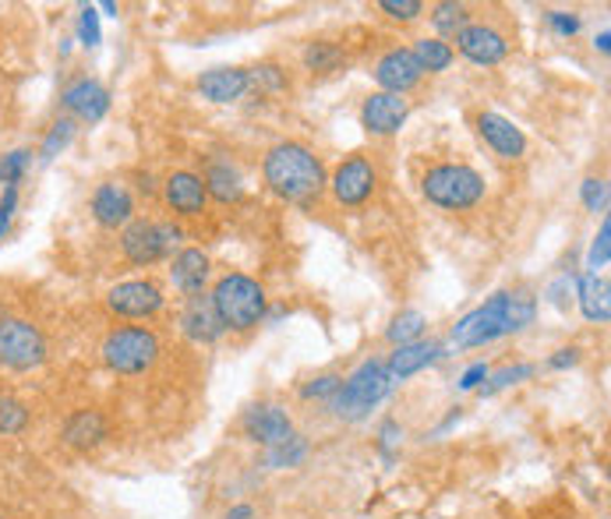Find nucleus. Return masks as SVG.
<instances>
[{
    "label": "nucleus",
    "mask_w": 611,
    "mask_h": 519,
    "mask_svg": "<svg viewBox=\"0 0 611 519\" xmlns=\"http://www.w3.org/2000/svg\"><path fill=\"white\" fill-rule=\"evenodd\" d=\"M32 163V152L29 149H14L8 156H0V184L4 188H18L22 184V177Z\"/></svg>",
    "instance_id": "37"
},
{
    "label": "nucleus",
    "mask_w": 611,
    "mask_h": 519,
    "mask_svg": "<svg viewBox=\"0 0 611 519\" xmlns=\"http://www.w3.org/2000/svg\"><path fill=\"white\" fill-rule=\"evenodd\" d=\"M379 11L386 18H392V22L410 25V22H418V18L424 14V4H421V0H382Z\"/></svg>",
    "instance_id": "41"
},
{
    "label": "nucleus",
    "mask_w": 611,
    "mask_h": 519,
    "mask_svg": "<svg viewBox=\"0 0 611 519\" xmlns=\"http://www.w3.org/2000/svg\"><path fill=\"white\" fill-rule=\"evenodd\" d=\"M312 456V445L304 435H291L283 445H276V449H265L262 456V467L268 470H294V467H304V459Z\"/></svg>",
    "instance_id": "28"
},
{
    "label": "nucleus",
    "mask_w": 611,
    "mask_h": 519,
    "mask_svg": "<svg viewBox=\"0 0 611 519\" xmlns=\"http://www.w3.org/2000/svg\"><path fill=\"white\" fill-rule=\"evenodd\" d=\"M577 304L587 321H594V326H608L611 318V283L608 276H598V273H583L577 279Z\"/></svg>",
    "instance_id": "24"
},
{
    "label": "nucleus",
    "mask_w": 611,
    "mask_h": 519,
    "mask_svg": "<svg viewBox=\"0 0 611 519\" xmlns=\"http://www.w3.org/2000/svg\"><path fill=\"white\" fill-rule=\"evenodd\" d=\"M75 35H78V43L85 50H96L103 43V32H99V11L96 4H82L78 8V25H75Z\"/></svg>",
    "instance_id": "38"
},
{
    "label": "nucleus",
    "mask_w": 611,
    "mask_h": 519,
    "mask_svg": "<svg viewBox=\"0 0 611 519\" xmlns=\"http://www.w3.org/2000/svg\"><path fill=\"white\" fill-rule=\"evenodd\" d=\"M397 389L386 371V361H379V357H368V361L357 364V371H350L344 385H339V392L333 396L329 410L333 417L347 421V424H361L371 417L375 406H382L389 400V392Z\"/></svg>",
    "instance_id": "4"
},
{
    "label": "nucleus",
    "mask_w": 611,
    "mask_h": 519,
    "mask_svg": "<svg viewBox=\"0 0 611 519\" xmlns=\"http://www.w3.org/2000/svg\"><path fill=\"white\" fill-rule=\"evenodd\" d=\"M32 424V410L11 396V392H0V435L14 438V435H25Z\"/></svg>",
    "instance_id": "33"
},
{
    "label": "nucleus",
    "mask_w": 611,
    "mask_h": 519,
    "mask_svg": "<svg viewBox=\"0 0 611 519\" xmlns=\"http://www.w3.org/2000/svg\"><path fill=\"white\" fill-rule=\"evenodd\" d=\"M177 326H181L185 339L194 347H212L223 339V321L215 318L212 311V300L209 294H199V297H188L185 308H181V318H177Z\"/></svg>",
    "instance_id": "20"
},
{
    "label": "nucleus",
    "mask_w": 611,
    "mask_h": 519,
    "mask_svg": "<svg viewBox=\"0 0 611 519\" xmlns=\"http://www.w3.org/2000/svg\"><path fill=\"white\" fill-rule=\"evenodd\" d=\"M138 191H141V194H156V181H152L149 173H141V177H138Z\"/></svg>",
    "instance_id": "49"
},
{
    "label": "nucleus",
    "mask_w": 611,
    "mask_h": 519,
    "mask_svg": "<svg viewBox=\"0 0 611 519\" xmlns=\"http://www.w3.org/2000/svg\"><path fill=\"white\" fill-rule=\"evenodd\" d=\"M209 300L227 332H251V329L265 326L268 297H265V286L255 276H244V273L220 276L212 283Z\"/></svg>",
    "instance_id": "3"
},
{
    "label": "nucleus",
    "mask_w": 611,
    "mask_h": 519,
    "mask_svg": "<svg viewBox=\"0 0 611 519\" xmlns=\"http://www.w3.org/2000/svg\"><path fill=\"white\" fill-rule=\"evenodd\" d=\"M46 336L29 318H0V368L29 374L46 364Z\"/></svg>",
    "instance_id": "8"
},
{
    "label": "nucleus",
    "mask_w": 611,
    "mask_h": 519,
    "mask_svg": "<svg viewBox=\"0 0 611 519\" xmlns=\"http://www.w3.org/2000/svg\"><path fill=\"white\" fill-rule=\"evenodd\" d=\"M400 445H403V424L397 417H386L379 424V435H375V449H379V456L386 463H397Z\"/></svg>",
    "instance_id": "36"
},
{
    "label": "nucleus",
    "mask_w": 611,
    "mask_h": 519,
    "mask_svg": "<svg viewBox=\"0 0 611 519\" xmlns=\"http://www.w3.org/2000/svg\"><path fill=\"white\" fill-rule=\"evenodd\" d=\"M445 357V343L439 339H418V343H407V347H392L389 361H386V371L392 385H403L413 374H421L424 368L439 364Z\"/></svg>",
    "instance_id": "19"
},
{
    "label": "nucleus",
    "mask_w": 611,
    "mask_h": 519,
    "mask_svg": "<svg viewBox=\"0 0 611 519\" xmlns=\"http://www.w3.org/2000/svg\"><path fill=\"white\" fill-rule=\"evenodd\" d=\"M488 374H492V364H488V361H474L471 368H466V371L460 374L456 389H460V392H477L484 382H488Z\"/></svg>",
    "instance_id": "43"
},
{
    "label": "nucleus",
    "mask_w": 611,
    "mask_h": 519,
    "mask_svg": "<svg viewBox=\"0 0 611 519\" xmlns=\"http://www.w3.org/2000/svg\"><path fill=\"white\" fill-rule=\"evenodd\" d=\"M583 361V347H559L551 357H548V371H569V368H577Z\"/></svg>",
    "instance_id": "45"
},
{
    "label": "nucleus",
    "mask_w": 611,
    "mask_h": 519,
    "mask_svg": "<svg viewBox=\"0 0 611 519\" xmlns=\"http://www.w3.org/2000/svg\"><path fill=\"white\" fill-rule=\"evenodd\" d=\"M375 188H379V167L371 163V156H350L329 177L333 199L344 209H361L365 202H371Z\"/></svg>",
    "instance_id": "9"
},
{
    "label": "nucleus",
    "mask_w": 611,
    "mask_h": 519,
    "mask_svg": "<svg viewBox=\"0 0 611 519\" xmlns=\"http://www.w3.org/2000/svg\"><path fill=\"white\" fill-rule=\"evenodd\" d=\"M534 315H537V300L527 290H498L492 294L484 304H477L474 311H466L449 339H453L456 350H477V347H488L502 336H513V332H524L527 326H534Z\"/></svg>",
    "instance_id": "1"
},
{
    "label": "nucleus",
    "mask_w": 611,
    "mask_h": 519,
    "mask_svg": "<svg viewBox=\"0 0 611 519\" xmlns=\"http://www.w3.org/2000/svg\"><path fill=\"white\" fill-rule=\"evenodd\" d=\"M594 50H601V53L611 50V32H608V29H601V32L594 35Z\"/></svg>",
    "instance_id": "48"
},
{
    "label": "nucleus",
    "mask_w": 611,
    "mask_h": 519,
    "mask_svg": "<svg viewBox=\"0 0 611 519\" xmlns=\"http://www.w3.org/2000/svg\"><path fill=\"white\" fill-rule=\"evenodd\" d=\"M265 188L291 205H315L329 188L326 163L301 141H276L262 159Z\"/></svg>",
    "instance_id": "2"
},
{
    "label": "nucleus",
    "mask_w": 611,
    "mask_h": 519,
    "mask_svg": "<svg viewBox=\"0 0 611 519\" xmlns=\"http://www.w3.org/2000/svg\"><path fill=\"white\" fill-rule=\"evenodd\" d=\"M569 290H572V276H559V283H551L548 290H545V297H548V304L551 308H559V311H566L569 308Z\"/></svg>",
    "instance_id": "46"
},
{
    "label": "nucleus",
    "mask_w": 611,
    "mask_h": 519,
    "mask_svg": "<svg viewBox=\"0 0 611 519\" xmlns=\"http://www.w3.org/2000/svg\"><path fill=\"white\" fill-rule=\"evenodd\" d=\"M301 61H304V67L312 71V75H329V71H336L339 64L347 61V53H344V46H339V43L315 40V43L304 46Z\"/></svg>",
    "instance_id": "31"
},
{
    "label": "nucleus",
    "mask_w": 611,
    "mask_h": 519,
    "mask_svg": "<svg viewBox=\"0 0 611 519\" xmlns=\"http://www.w3.org/2000/svg\"><path fill=\"white\" fill-rule=\"evenodd\" d=\"M428 22H431V29H435V40L449 43L474 22V14L466 4H460V0H442V4H435L428 11Z\"/></svg>",
    "instance_id": "26"
},
{
    "label": "nucleus",
    "mask_w": 611,
    "mask_h": 519,
    "mask_svg": "<svg viewBox=\"0 0 611 519\" xmlns=\"http://www.w3.org/2000/svg\"><path fill=\"white\" fill-rule=\"evenodd\" d=\"M164 202L173 216L181 220H199L202 212L209 209V194L199 173L191 170H173L167 181H164Z\"/></svg>",
    "instance_id": "16"
},
{
    "label": "nucleus",
    "mask_w": 611,
    "mask_h": 519,
    "mask_svg": "<svg viewBox=\"0 0 611 519\" xmlns=\"http://www.w3.org/2000/svg\"><path fill=\"white\" fill-rule=\"evenodd\" d=\"M164 286L156 279H124L106 290V308L120 318H152L164 311Z\"/></svg>",
    "instance_id": "10"
},
{
    "label": "nucleus",
    "mask_w": 611,
    "mask_h": 519,
    "mask_svg": "<svg viewBox=\"0 0 611 519\" xmlns=\"http://www.w3.org/2000/svg\"><path fill=\"white\" fill-rule=\"evenodd\" d=\"M534 374H537V364H530V361H516V364H506V368L492 371L488 382H484L477 392H481V400H492V396H498V392H506V389H513V385L530 382Z\"/></svg>",
    "instance_id": "29"
},
{
    "label": "nucleus",
    "mask_w": 611,
    "mask_h": 519,
    "mask_svg": "<svg viewBox=\"0 0 611 519\" xmlns=\"http://www.w3.org/2000/svg\"><path fill=\"white\" fill-rule=\"evenodd\" d=\"M202 184H206L209 199H215L220 205H230V202H241V199H244V184H241L238 167L223 163V159H215V163H209V170H206V177H202Z\"/></svg>",
    "instance_id": "25"
},
{
    "label": "nucleus",
    "mask_w": 611,
    "mask_h": 519,
    "mask_svg": "<svg viewBox=\"0 0 611 519\" xmlns=\"http://www.w3.org/2000/svg\"><path fill=\"white\" fill-rule=\"evenodd\" d=\"M185 230L173 220H131L120 230V255L135 268H149L173 255V247H181Z\"/></svg>",
    "instance_id": "7"
},
{
    "label": "nucleus",
    "mask_w": 611,
    "mask_h": 519,
    "mask_svg": "<svg viewBox=\"0 0 611 519\" xmlns=\"http://www.w3.org/2000/svg\"><path fill=\"white\" fill-rule=\"evenodd\" d=\"M88 212L103 230H124L135 220V194L120 181H103L88 199Z\"/></svg>",
    "instance_id": "17"
},
{
    "label": "nucleus",
    "mask_w": 611,
    "mask_h": 519,
    "mask_svg": "<svg viewBox=\"0 0 611 519\" xmlns=\"http://www.w3.org/2000/svg\"><path fill=\"white\" fill-rule=\"evenodd\" d=\"M61 106L67 110L71 120L99 124L106 114H110V93H106V85L96 78H75L61 93Z\"/></svg>",
    "instance_id": "15"
},
{
    "label": "nucleus",
    "mask_w": 611,
    "mask_h": 519,
    "mask_svg": "<svg viewBox=\"0 0 611 519\" xmlns=\"http://www.w3.org/2000/svg\"><path fill=\"white\" fill-rule=\"evenodd\" d=\"M339 385H344V374H336V371H326V374H318V379L312 382H304L301 385V400L304 403H333V396L339 392Z\"/></svg>",
    "instance_id": "35"
},
{
    "label": "nucleus",
    "mask_w": 611,
    "mask_h": 519,
    "mask_svg": "<svg viewBox=\"0 0 611 519\" xmlns=\"http://www.w3.org/2000/svg\"><path fill=\"white\" fill-rule=\"evenodd\" d=\"M474 128H477V138L488 146L498 159H524L527 156V135L516 128L509 117H502L495 110H484L474 117Z\"/></svg>",
    "instance_id": "14"
},
{
    "label": "nucleus",
    "mask_w": 611,
    "mask_h": 519,
    "mask_svg": "<svg viewBox=\"0 0 611 519\" xmlns=\"http://www.w3.org/2000/svg\"><path fill=\"white\" fill-rule=\"evenodd\" d=\"M456 50L463 61H471L477 67H495L509 57V40L506 32H498L488 22H471L456 35Z\"/></svg>",
    "instance_id": "13"
},
{
    "label": "nucleus",
    "mask_w": 611,
    "mask_h": 519,
    "mask_svg": "<svg viewBox=\"0 0 611 519\" xmlns=\"http://www.w3.org/2000/svg\"><path fill=\"white\" fill-rule=\"evenodd\" d=\"M421 194L435 209L471 212L484 202L488 184H484V177L466 163H435L421 177Z\"/></svg>",
    "instance_id": "5"
},
{
    "label": "nucleus",
    "mask_w": 611,
    "mask_h": 519,
    "mask_svg": "<svg viewBox=\"0 0 611 519\" xmlns=\"http://www.w3.org/2000/svg\"><path fill=\"white\" fill-rule=\"evenodd\" d=\"M410 117V103L407 96H392V93H371L365 103H361V128L368 135H379V138H389V135H400V128Z\"/></svg>",
    "instance_id": "18"
},
{
    "label": "nucleus",
    "mask_w": 611,
    "mask_h": 519,
    "mask_svg": "<svg viewBox=\"0 0 611 519\" xmlns=\"http://www.w3.org/2000/svg\"><path fill=\"white\" fill-rule=\"evenodd\" d=\"M580 202L587 212H608V181L604 177H587V181L580 184Z\"/></svg>",
    "instance_id": "40"
},
{
    "label": "nucleus",
    "mask_w": 611,
    "mask_h": 519,
    "mask_svg": "<svg viewBox=\"0 0 611 519\" xmlns=\"http://www.w3.org/2000/svg\"><path fill=\"white\" fill-rule=\"evenodd\" d=\"M96 11H106V14H110V18H117V14H120V8L114 4V0H103V4H99Z\"/></svg>",
    "instance_id": "50"
},
{
    "label": "nucleus",
    "mask_w": 611,
    "mask_h": 519,
    "mask_svg": "<svg viewBox=\"0 0 611 519\" xmlns=\"http://www.w3.org/2000/svg\"><path fill=\"white\" fill-rule=\"evenodd\" d=\"M78 135V120H71V117H57L46 128V138H43V146H40V163H53L57 156H64L71 149V141H75Z\"/></svg>",
    "instance_id": "32"
},
{
    "label": "nucleus",
    "mask_w": 611,
    "mask_h": 519,
    "mask_svg": "<svg viewBox=\"0 0 611 519\" xmlns=\"http://www.w3.org/2000/svg\"><path fill=\"white\" fill-rule=\"evenodd\" d=\"M247 78H251V88H262V93H286V88H291L286 71L280 64H273V61L255 64L247 71Z\"/></svg>",
    "instance_id": "34"
},
{
    "label": "nucleus",
    "mask_w": 611,
    "mask_h": 519,
    "mask_svg": "<svg viewBox=\"0 0 611 519\" xmlns=\"http://www.w3.org/2000/svg\"><path fill=\"white\" fill-rule=\"evenodd\" d=\"M223 519H259L255 506H247V502H238V506H230Z\"/></svg>",
    "instance_id": "47"
},
{
    "label": "nucleus",
    "mask_w": 611,
    "mask_h": 519,
    "mask_svg": "<svg viewBox=\"0 0 611 519\" xmlns=\"http://www.w3.org/2000/svg\"><path fill=\"white\" fill-rule=\"evenodd\" d=\"M608 262H611V220L604 216V220H601V230H598V237L590 241L587 273H598V268H604Z\"/></svg>",
    "instance_id": "39"
},
{
    "label": "nucleus",
    "mask_w": 611,
    "mask_h": 519,
    "mask_svg": "<svg viewBox=\"0 0 611 519\" xmlns=\"http://www.w3.org/2000/svg\"><path fill=\"white\" fill-rule=\"evenodd\" d=\"M424 332H428V318H424V311L407 308V311H400L397 318L389 321L386 339H389L392 347H407V343H418V339H424Z\"/></svg>",
    "instance_id": "30"
},
{
    "label": "nucleus",
    "mask_w": 611,
    "mask_h": 519,
    "mask_svg": "<svg viewBox=\"0 0 611 519\" xmlns=\"http://www.w3.org/2000/svg\"><path fill=\"white\" fill-rule=\"evenodd\" d=\"M212 279V258L202 247H181L170 262V283L173 290H181L185 297H199L206 294V286Z\"/></svg>",
    "instance_id": "22"
},
{
    "label": "nucleus",
    "mask_w": 611,
    "mask_h": 519,
    "mask_svg": "<svg viewBox=\"0 0 611 519\" xmlns=\"http://www.w3.org/2000/svg\"><path fill=\"white\" fill-rule=\"evenodd\" d=\"M545 25L559 35V40H572V35L580 32L583 18L577 11H545Z\"/></svg>",
    "instance_id": "42"
},
{
    "label": "nucleus",
    "mask_w": 611,
    "mask_h": 519,
    "mask_svg": "<svg viewBox=\"0 0 611 519\" xmlns=\"http://www.w3.org/2000/svg\"><path fill=\"white\" fill-rule=\"evenodd\" d=\"M410 50H413V57H418L424 75H442V71H449V67H453V61H456L453 43L435 40V35H421V40L413 43Z\"/></svg>",
    "instance_id": "27"
},
{
    "label": "nucleus",
    "mask_w": 611,
    "mask_h": 519,
    "mask_svg": "<svg viewBox=\"0 0 611 519\" xmlns=\"http://www.w3.org/2000/svg\"><path fill=\"white\" fill-rule=\"evenodd\" d=\"M14 212H18V188H4L0 191V241L11 234Z\"/></svg>",
    "instance_id": "44"
},
{
    "label": "nucleus",
    "mask_w": 611,
    "mask_h": 519,
    "mask_svg": "<svg viewBox=\"0 0 611 519\" xmlns=\"http://www.w3.org/2000/svg\"><path fill=\"white\" fill-rule=\"evenodd\" d=\"M61 438L67 449H75V453H93L99 449V445L110 438V421H106L103 410H93V406H85V410H75L64 427H61Z\"/></svg>",
    "instance_id": "21"
},
{
    "label": "nucleus",
    "mask_w": 611,
    "mask_h": 519,
    "mask_svg": "<svg viewBox=\"0 0 611 519\" xmlns=\"http://www.w3.org/2000/svg\"><path fill=\"white\" fill-rule=\"evenodd\" d=\"M159 353H164V343L149 326H117L103 336L99 347L106 371L120 374V379H138V374L152 371Z\"/></svg>",
    "instance_id": "6"
},
{
    "label": "nucleus",
    "mask_w": 611,
    "mask_h": 519,
    "mask_svg": "<svg viewBox=\"0 0 611 519\" xmlns=\"http://www.w3.org/2000/svg\"><path fill=\"white\" fill-rule=\"evenodd\" d=\"M241 432H244L247 442L262 445V449H276V445H283L286 438L294 435V421L276 403H255L251 410H244Z\"/></svg>",
    "instance_id": "12"
},
{
    "label": "nucleus",
    "mask_w": 611,
    "mask_h": 519,
    "mask_svg": "<svg viewBox=\"0 0 611 519\" xmlns=\"http://www.w3.org/2000/svg\"><path fill=\"white\" fill-rule=\"evenodd\" d=\"M247 88H251V78L244 67H212L199 75V93L209 103H220V106L244 99Z\"/></svg>",
    "instance_id": "23"
},
{
    "label": "nucleus",
    "mask_w": 611,
    "mask_h": 519,
    "mask_svg": "<svg viewBox=\"0 0 611 519\" xmlns=\"http://www.w3.org/2000/svg\"><path fill=\"white\" fill-rule=\"evenodd\" d=\"M371 78H375V85H379V93L407 96L421 85L424 71H421V64H418V57H413L410 46H392V50L382 53L379 61H375Z\"/></svg>",
    "instance_id": "11"
}]
</instances>
